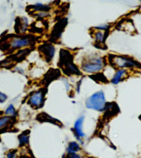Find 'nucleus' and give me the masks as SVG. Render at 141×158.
<instances>
[{
  "label": "nucleus",
  "mask_w": 141,
  "mask_h": 158,
  "mask_svg": "<svg viewBox=\"0 0 141 158\" xmlns=\"http://www.w3.org/2000/svg\"><path fill=\"white\" fill-rule=\"evenodd\" d=\"M107 60L98 53H91L85 55L81 60V72L89 74H99L107 66Z\"/></svg>",
  "instance_id": "nucleus-1"
},
{
  "label": "nucleus",
  "mask_w": 141,
  "mask_h": 158,
  "mask_svg": "<svg viewBox=\"0 0 141 158\" xmlns=\"http://www.w3.org/2000/svg\"><path fill=\"white\" fill-rule=\"evenodd\" d=\"M107 60L110 65L115 69H125L130 71L141 69V63L128 56L110 54Z\"/></svg>",
  "instance_id": "nucleus-2"
},
{
  "label": "nucleus",
  "mask_w": 141,
  "mask_h": 158,
  "mask_svg": "<svg viewBox=\"0 0 141 158\" xmlns=\"http://www.w3.org/2000/svg\"><path fill=\"white\" fill-rule=\"evenodd\" d=\"M37 39L30 34H18L13 35L8 39L7 45L9 50L16 51L29 49L36 44Z\"/></svg>",
  "instance_id": "nucleus-3"
},
{
  "label": "nucleus",
  "mask_w": 141,
  "mask_h": 158,
  "mask_svg": "<svg viewBox=\"0 0 141 158\" xmlns=\"http://www.w3.org/2000/svg\"><path fill=\"white\" fill-rule=\"evenodd\" d=\"M107 106L105 94L103 90L95 92L85 101V106L87 108L93 110L104 112Z\"/></svg>",
  "instance_id": "nucleus-4"
},
{
  "label": "nucleus",
  "mask_w": 141,
  "mask_h": 158,
  "mask_svg": "<svg viewBox=\"0 0 141 158\" xmlns=\"http://www.w3.org/2000/svg\"><path fill=\"white\" fill-rule=\"evenodd\" d=\"M60 67L63 72L67 76H80L82 72L77 64L73 62L71 56L64 51L60 53Z\"/></svg>",
  "instance_id": "nucleus-5"
},
{
  "label": "nucleus",
  "mask_w": 141,
  "mask_h": 158,
  "mask_svg": "<svg viewBox=\"0 0 141 158\" xmlns=\"http://www.w3.org/2000/svg\"><path fill=\"white\" fill-rule=\"evenodd\" d=\"M46 94L47 89L45 87H41L30 93L27 98L26 103L33 109H41L44 106Z\"/></svg>",
  "instance_id": "nucleus-6"
},
{
  "label": "nucleus",
  "mask_w": 141,
  "mask_h": 158,
  "mask_svg": "<svg viewBox=\"0 0 141 158\" xmlns=\"http://www.w3.org/2000/svg\"><path fill=\"white\" fill-rule=\"evenodd\" d=\"M38 49L42 58L47 63H50L55 57L56 49L55 47L52 43L46 42L42 44L39 47Z\"/></svg>",
  "instance_id": "nucleus-7"
},
{
  "label": "nucleus",
  "mask_w": 141,
  "mask_h": 158,
  "mask_svg": "<svg viewBox=\"0 0 141 158\" xmlns=\"http://www.w3.org/2000/svg\"><path fill=\"white\" fill-rule=\"evenodd\" d=\"M84 121V117L81 116L75 121L74 126L73 128V133L76 139L82 142V141L85 137V134L83 131V123Z\"/></svg>",
  "instance_id": "nucleus-8"
},
{
  "label": "nucleus",
  "mask_w": 141,
  "mask_h": 158,
  "mask_svg": "<svg viewBox=\"0 0 141 158\" xmlns=\"http://www.w3.org/2000/svg\"><path fill=\"white\" fill-rule=\"evenodd\" d=\"M130 74V71L125 69H115V72L112 76L110 80L111 83L113 85H118L122 83L125 79L127 78Z\"/></svg>",
  "instance_id": "nucleus-9"
},
{
  "label": "nucleus",
  "mask_w": 141,
  "mask_h": 158,
  "mask_svg": "<svg viewBox=\"0 0 141 158\" xmlns=\"http://www.w3.org/2000/svg\"><path fill=\"white\" fill-rule=\"evenodd\" d=\"M16 118L4 115L0 117V132L10 129L15 123Z\"/></svg>",
  "instance_id": "nucleus-10"
},
{
  "label": "nucleus",
  "mask_w": 141,
  "mask_h": 158,
  "mask_svg": "<svg viewBox=\"0 0 141 158\" xmlns=\"http://www.w3.org/2000/svg\"><path fill=\"white\" fill-rule=\"evenodd\" d=\"M107 32L98 30H95L93 33V40H94V43L98 45V47L104 46L107 38Z\"/></svg>",
  "instance_id": "nucleus-11"
},
{
  "label": "nucleus",
  "mask_w": 141,
  "mask_h": 158,
  "mask_svg": "<svg viewBox=\"0 0 141 158\" xmlns=\"http://www.w3.org/2000/svg\"><path fill=\"white\" fill-rule=\"evenodd\" d=\"M29 10L32 14L39 12H50L51 6L49 4H44L42 3H36L35 4L30 5L29 7Z\"/></svg>",
  "instance_id": "nucleus-12"
},
{
  "label": "nucleus",
  "mask_w": 141,
  "mask_h": 158,
  "mask_svg": "<svg viewBox=\"0 0 141 158\" xmlns=\"http://www.w3.org/2000/svg\"><path fill=\"white\" fill-rule=\"evenodd\" d=\"M29 27V21L26 17H21L19 18V21L18 22L17 25V29H18V33L19 34H24L27 31Z\"/></svg>",
  "instance_id": "nucleus-13"
},
{
  "label": "nucleus",
  "mask_w": 141,
  "mask_h": 158,
  "mask_svg": "<svg viewBox=\"0 0 141 158\" xmlns=\"http://www.w3.org/2000/svg\"><path fill=\"white\" fill-rule=\"evenodd\" d=\"M30 141V131L29 130L24 131L19 135L18 142L19 146L20 148H26L29 145Z\"/></svg>",
  "instance_id": "nucleus-14"
},
{
  "label": "nucleus",
  "mask_w": 141,
  "mask_h": 158,
  "mask_svg": "<svg viewBox=\"0 0 141 158\" xmlns=\"http://www.w3.org/2000/svg\"><path fill=\"white\" fill-rule=\"evenodd\" d=\"M81 146L78 142L72 141L70 142L66 147V154L70 153H78L81 151Z\"/></svg>",
  "instance_id": "nucleus-15"
},
{
  "label": "nucleus",
  "mask_w": 141,
  "mask_h": 158,
  "mask_svg": "<svg viewBox=\"0 0 141 158\" xmlns=\"http://www.w3.org/2000/svg\"><path fill=\"white\" fill-rule=\"evenodd\" d=\"M4 115L13 118H17L18 115V112L13 104H10V105L8 106L4 110Z\"/></svg>",
  "instance_id": "nucleus-16"
},
{
  "label": "nucleus",
  "mask_w": 141,
  "mask_h": 158,
  "mask_svg": "<svg viewBox=\"0 0 141 158\" xmlns=\"http://www.w3.org/2000/svg\"><path fill=\"white\" fill-rule=\"evenodd\" d=\"M50 15V12H39L33 14V16L35 17L37 19H44L47 18L48 17H49Z\"/></svg>",
  "instance_id": "nucleus-17"
},
{
  "label": "nucleus",
  "mask_w": 141,
  "mask_h": 158,
  "mask_svg": "<svg viewBox=\"0 0 141 158\" xmlns=\"http://www.w3.org/2000/svg\"><path fill=\"white\" fill-rule=\"evenodd\" d=\"M109 29H110V25L108 24H100L99 26L95 27L94 28L95 30H98V31H105V32H108Z\"/></svg>",
  "instance_id": "nucleus-18"
},
{
  "label": "nucleus",
  "mask_w": 141,
  "mask_h": 158,
  "mask_svg": "<svg viewBox=\"0 0 141 158\" xmlns=\"http://www.w3.org/2000/svg\"><path fill=\"white\" fill-rule=\"evenodd\" d=\"M18 151L16 149H13L6 153V158H18Z\"/></svg>",
  "instance_id": "nucleus-19"
},
{
  "label": "nucleus",
  "mask_w": 141,
  "mask_h": 158,
  "mask_svg": "<svg viewBox=\"0 0 141 158\" xmlns=\"http://www.w3.org/2000/svg\"><path fill=\"white\" fill-rule=\"evenodd\" d=\"M64 158H83L80 154L78 153H70V154H66Z\"/></svg>",
  "instance_id": "nucleus-20"
},
{
  "label": "nucleus",
  "mask_w": 141,
  "mask_h": 158,
  "mask_svg": "<svg viewBox=\"0 0 141 158\" xmlns=\"http://www.w3.org/2000/svg\"><path fill=\"white\" fill-rule=\"evenodd\" d=\"M7 98H8V97L6 94L2 92H0V103H4L5 101L7 100Z\"/></svg>",
  "instance_id": "nucleus-21"
},
{
  "label": "nucleus",
  "mask_w": 141,
  "mask_h": 158,
  "mask_svg": "<svg viewBox=\"0 0 141 158\" xmlns=\"http://www.w3.org/2000/svg\"><path fill=\"white\" fill-rule=\"evenodd\" d=\"M81 83H82V80H80L79 82H78L77 84H76V87H75V89L76 91H77L78 93L80 92V87H81Z\"/></svg>",
  "instance_id": "nucleus-22"
},
{
  "label": "nucleus",
  "mask_w": 141,
  "mask_h": 158,
  "mask_svg": "<svg viewBox=\"0 0 141 158\" xmlns=\"http://www.w3.org/2000/svg\"><path fill=\"white\" fill-rule=\"evenodd\" d=\"M18 158H33V157L31 156H29V155L24 154V155H23V156H19Z\"/></svg>",
  "instance_id": "nucleus-23"
},
{
  "label": "nucleus",
  "mask_w": 141,
  "mask_h": 158,
  "mask_svg": "<svg viewBox=\"0 0 141 158\" xmlns=\"http://www.w3.org/2000/svg\"><path fill=\"white\" fill-rule=\"evenodd\" d=\"M140 119L141 120V115H140Z\"/></svg>",
  "instance_id": "nucleus-24"
},
{
  "label": "nucleus",
  "mask_w": 141,
  "mask_h": 158,
  "mask_svg": "<svg viewBox=\"0 0 141 158\" xmlns=\"http://www.w3.org/2000/svg\"><path fill=\"white\" fill-rule=\"evenodd\" d=\"M139 1L140 2H141V0H139Z\"/></svg>",
  "instance_id": "nucleus-25"
}]
</instances>
